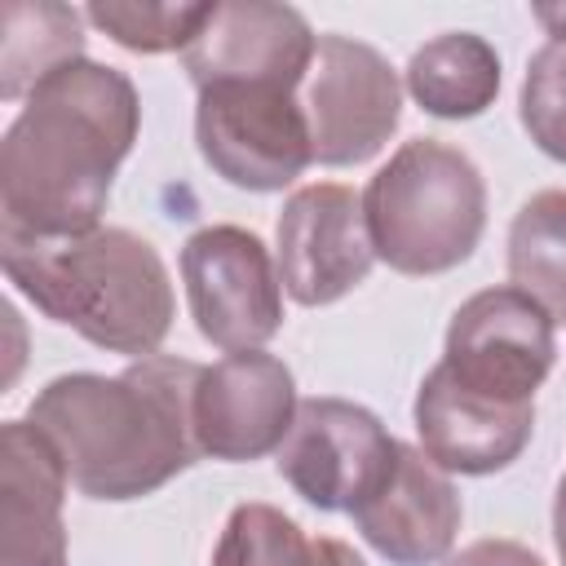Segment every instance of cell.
Listing matches in <instances>:
<instances>
[{
    "label": "cell",
    "instance_id": "cell-1",
    "mask_svg": "<svg viewBox=\"0 0 566 566\" xmlns=\"http://www.w3.org/2000/svg\"><path fill=\"white\" fill-rule=\"evenodd\" d=\"M137 128L142 102L124 71L80 57L40 80L0 142V234L97 230Z\"/></svg>",
    "mask_w": 566,
    "mask_h": 566
},
{
    "label": "cell",
    "instance_id": "cell-2",
    "mask_svg": "<svg viewBox=\"0 0 566 566\" xmlns=\"http://www.w3.org/2000/svg\"><path fill=\"white\" fill-rule=\"evenodd\" d=\"M199 376V363L168 354H146L119 376L71 371L31 398L27 420L53 442L80 495L142 500L203 455L195 433Z\"/></svg>",
    "mask_w": 566,
    "mask_h": 566
},
{
    "label": "cell",
    "instance_id": "cell-3",
    "mask_svg": "<svg viewBox=\"0 0 566 566\" xmlns=\"http://www.w3.org/2000/svg\"><path fill=\"white\" fill-rule=\"evenodd\" d=\"M0 265L44 318L80 332L97 349L146 358L172 327L168 265L124 226H97L71 239L0 234Z\"/></svg>",
    "mask_w": 566,
    "mask_h": 566
},
{
    "label": "cell",
    "instance_id": "cell-4",
    "mask_svg": "<svg viewBox=\"0 0 566 566\" xmlns=\"http://www.w3.org/2000/svg\"><path fill=\"white\" fill-rule=\"evenodd\" d=\"M363 217L376 261L416 279L447 274L473 256L486 230V181L464 150L411 137L367 181Z\"/></svg>",
    "mask_w": 566,
    "mask_h": 566
},
{
    "label": "cell",
    "instance_id": "cell-5",
    "mask_svg": "<svg viewBox=\"0 0 566 566\" xmlns=\"http://www.w3.org/2000/svg\"><path fill=\"white\" fill-rule=\"evenodd\" d=\"M195 142L203 164L239 190H283L310 164V119L296 88L279 84H212L199 88Z\"/></svg>",
    "mask_w": 566,
    "mask_h": 566
},
{
    "label": "cell",
    "instance_id": "cell-6",
    "mask_svg": "<svg viewBox=\"0 0 566 566\" xmlns=\"http://www.w3.org/2000/svg\"><path fill=\"white\" fill-rule=\"evenodd\" d=\"M181 283L199 336L226 354L261 349L283 327V279L243 226H203L181 243Z\"/></svg>",
    "mask_w": 566,
    "mask_h": 566
},
{
    "label": "cell",
    "instance_id": "cell-7",
    "mask_svg": "<svg viewBox=\"0 0 566 566\" xmlns=\"http://www.w3.org/2000/svg\"><path fill=\"white\" fill-rule=\"evenodd\" d=\"M305 119L314 164L349 168L367 164L402 119L398 71L371 44L354 35H318L314 66L305 75Z\"/></svg>",
    "mask_w": 566,
    "mask_h": 566
},
{
    "label": "cell",
    "instance_id": "cell-8",
    "mask_svg": "<svg viewBox=\"0 0 566 566\" xmlns=\"http://www.w3.org/2000/svg\"><path fill=\"white\" fill-rule=\"evenodd\" d=\"M553 327V314L522 287H482L451 314L442 363L460 385L486 398L535 402L557 358Z\"/></svg>",
    "mask_w": 566,
    "mask_h": 566
},
{
    "label": "cell",
    "instance_id": "cell-9",
    "mask_svg": "<svg viewBox=\"0 0 566 566\" xmlns=\"http://www.w3.org/2000/svg\"><path fill=\"white\" fill-rule=\"evenodd\" d=\"M398 438L358 402L305 398L274 451L279 478L323 513H354L394 469Z\"/></svg>",
    "mask_w": 566,
    "mask_h": 566
},
{
    "label": "cell",
    "instance_id": "cell-10",
    "mask_svg": "<svg viewBox=\"0 0 566 566\" xmlns=\"http://www.w3.org/2000/svg\"><path fill=\"white\" fill-rule=\"evenodd\" d=\"M274 265L283 292L296 305H332L376 265V248L363 217V195L340 181H314L287 195L274 221Z\"/></svg>",
    "mask_w": 566,
    "mask_h": 566
},
{
    "label": "cell",
    "instance_id": "cell-11",
    "mask_svg": "<svg viewBox=\"0 0 566 566\" xmlns=\"http://www.w3.org/2000/svg\"><path fill=\"white\" fill-rule=\"evenodd\" d=\"M318 35L292 4L221 0L181 53L195 88L212 84H279L301 88L314 66Z\"/></svg>",
    "mask_w": 566,
    "mask_h": 566
},
{
    "label": "cell",
    "instance_id": "cell-12",
    "mask_svg": "<svg viewBox=\"0 0 566 566\" xmlns=\"http://www.w3.org/2000/svg\"><path fill=\"white\" fill-rule=\"evenodd\" d=\"M296 407V380L283 358L265 349L226 354L221 363L203 367L195 385L199 451L226 464L261 460L283 447Z\"/></svg>",
    "mask_w": 566,
    "mask_h": 566
},
{
    "label": "cell",
    "instance_id": "cell-13",
    "mask_svg": "<svg viewBox=\"0 0 566 566\" xmlns=\"http://www.w3.org/2000/svg\"><path fill=\"white\" fill-rule=\"evenodd\" d=\"M411 416H416L420 451L438 469L464 473V478H486L509 469L535 433V402L486 398L460 385L447 371V363H438L420 380Z\"/></svg>",
    "mask_w": 566,
    "mask_h": 566
},
{
    "label": "cell",
    "instance_id": "cell-14",
    "mask_svg": "<svg viewBox=\"0 0 566 566\" xmlns=\"http://www.w3.org/2000/svg\"><path fill=\"white\" fill-rule=\"evenodd\" d=\"M354 531L394 566H433L451 557L460 531V491L420 447H398L389 478L349 513Z\"/></svg>",
    "mask_w": 566,
    "mask_h": 566
},
{
    "label": "cell",
    "instance_id": "cell-15",
    "mask_svg": "<svg viewBox=\"0 0 566 566\" xmlns=\"http://www.w3.org/2000/svg\"><path fill=\"white\" fill-rule=\"evenodd\" d=\"M66 464L31 420L0 433V566H66Z\"/></svg>",
    "mask_w": 566,
    "mask_h": 566
},
{
    "label": "cell",
    "instance_id": "cell-16",
    "mask_svg": "<svg viewBox=\"0 0 566 566\" xmlns=\"http://www.w3.org/2000/svg\"><path fill=\"white\" fill-rule=\"evenodd\" d=\"M407 93L438 119H473L500 93V53L473 31H442L411 53Z\"/></svg>",
    "mask_w": 566,
    "mask_h": 566
},
{
    "label": "cell",
    "instance_id": "cell-17",
    "mask_svg": "<svg viewBox=\"0 0 566 566\" xmlns=\"http://www.w3.org/2000/svg\"><path fill=\"white\" fill-rule=\"evenodd\" d=\"M84 57V13L71 4H4L0 97L18 102L53 71Z\"/></svg>",
    "mask_w": 566,
    "mask_h": 566
},
{
    "label": "cell",
    "instance_id": "cell-18",
    "mask_svg": "<svg viewBox=\"0 0 566 566\" xmlns=\"http://www.w3.org/2000/svg\"><path fill=\"white\" fill-rule=\"evenodd\" d=\"M509 279L566 323V190L531 195L509 226Z\"/></svg>",
    "mask_w": 566,
    "mask_h": 566
},
{
    "label": "cell",
    "instance_id": "cell-19",
    "mask_svg": "<svg viewBox=\"0 0 566 566\" xmlns=\"http://www.w3.org/2000/svg\"><path fill=\"white\" fill-rule=\"evenodd\" d=\"M208 13L212 4L186 0H97L84 9V18L128 53H186Z\"/></svg>",
    "mask_w": 566,
    "mask_h": 566
},
{
    "label": "cell",
    "instance_id": "cell-20",
    "mask_svg": "<svg viewBox=\"0 0 566 566\" xmlns=\"http://www.w3.org/2000/svg\"><path fill=\"white\" fill-rule=\"evenodd\" d=\"M212 566H314V539L274 504H239L221 526Z\"/></svg>",
    "mask_w": 566,
    "mask_h": 566
},
{
    "label": "cell",
    "instance_id": "cell-21",
    "mask_svg": "<svg viewBox=\"0 0 566 566\" xmlns=\"http://www.w3.org/2000/svg\"><path fill=\"white\" fill-rule=\"evenodd\" d=\"M522 128L531 133V142L566 164V40H548L531 62H526V80H522Z\"/></svg>",
    "mask_w": 566,
    "mask_h": 566
},
{
    "label": "cell",
    "instance_id": "cell-22",
    "mask_svg": "<svg viewBox=\"0 0 566 566\" xmlns=\"http://www.w3.org/2000/svg\"><path fill=\"white\" fill-rule=\"evenodd\" d=\"M442 566H544V562L517 539H473L460 553H451Z\"/></svg>",
    "mask_w": 566,
    "mask_h": 566
},
{
    "label": "cell",
    "instance_id": "cell-23",
    "mask_svg": "<svg viewBox=\"0 0 566 566\" xmlns=\"http://www.w3.org/2000/svg\"><path fill=\"white\" fill-rule=\"evenodd\" d=\"M314 566H363V557H358L345 539L318 535V539H314Z\"/></svg>",
    "mask_w": 566,
    "mask_h": 566
},
{
    "label": "cell",
    "instance_id": "cell-24",
    "mask_svg": "<svg viewBox=\"0 0 566 566\" xmlns=\"http://www.w3.org/2000/svg\"><path fill=\"white\" fill-rule=\"evenodd\" d=\"M553 544H557V557L566 566V473H562L557 495H553Z\"/></svg>",
    "mask_w": 566,
    "mask_h": 566
},
{
    "label": "cell",
    "instance_id": "cell-25",
    "mask_svg": "<svg viewBox=\"0 0 566 566\" xmlns=\"http://www.w3.org/2000/svg\"><path fill=\"white\" fill-rule=\"evenodd\" d=\"M535 18L553 31V40H566V4H535Z\"/></svg>",
    "mask_w": 566,
    "mask_h": 566
}]
</instances>
